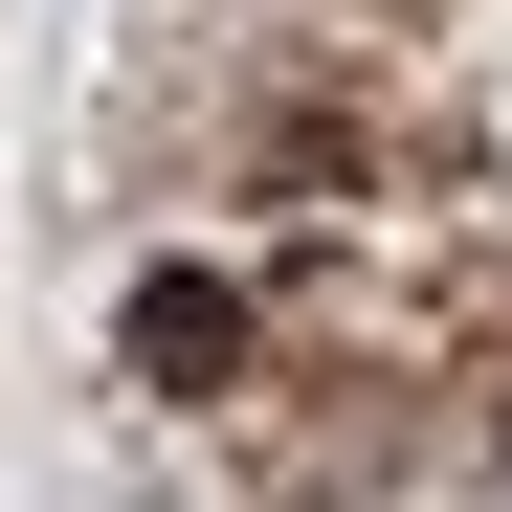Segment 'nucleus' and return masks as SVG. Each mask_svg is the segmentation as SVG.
Segmentation results:
<instances>
[{
	"instance_id": "f257e3e1",
	"label": "nucleus",
	"mask_w": 512,
	"mask_h": 512,
	"mask_svg": "<svg viewBox=\"0 0 512 512\" xmlns=\"http://www.w3.org/2000/svg\"><path fill=\"white\" fill-rule=\"evenodd\" d=\"M112 334H134V379H156V401H223V379H245V290H223V268H134Z\"/></svg>"
}]
</instances>
